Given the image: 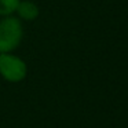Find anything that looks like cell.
I'll return each instance as SVG.
<instances>
[{
  "label": "cell",
  "mask_w": 128,
  "mask_h": 128,
  "mask_svg": "<svg viewBox=\"0 0 128 128\" xmlns=\"http://www.w3.org/2000/svg\"><path fill=\"white\" fill-rule=\"evenodd\" d=\"M18 7V0H0V12L8 14Z\"/></svg>",
  "instance_id": "cell-4"
},
{
  "label": "cell",
  "mask_w": 128,
  "mask_h": 128,
  "mask_svg": "<svg viewBox=\"0 0 128 128\" xmlns=\"http://www.w3.org/2000/svg\"><path fill=\"white\" fill-rule=\"evenodd\" d=\"M18 10H20V14L26 20H32L37 15V8L32 3H22L18 7Z\"/></svg>",
  "instance_id": "cell-3"
},
{
  "label": "cell",
  "mask_w": 128,
  "mask_h": 128,
  "mask_svg": "<svg viewBox=\"0 0 128 128\" xmlns=\"http://www.w3.org/2000/svg\"><path fill=\"white\" fill-rule=\"evenodd\" d=\"M0 72L6 78L17 81L21 80L25 74V65L15 56L3 54L0 55Z\"/></svg>",
  "instance_id": "cell-2"
},
{
  "label": "cell",
  "mask_w": 128,
  "mask_h": 128,
  "mask_svg": "<svg viewBox=\"0 0 128 128\" xmlns=\"http://www.w3.org/2000/svg\"><path fill=\"white\" fill-rule=\"evenodd\" d=\"M21 39V25L17 20L8 18L0 22V52H7L18 44Z\"/></svg>",
  "instance_id": "cell-1"
}]
</instances>
